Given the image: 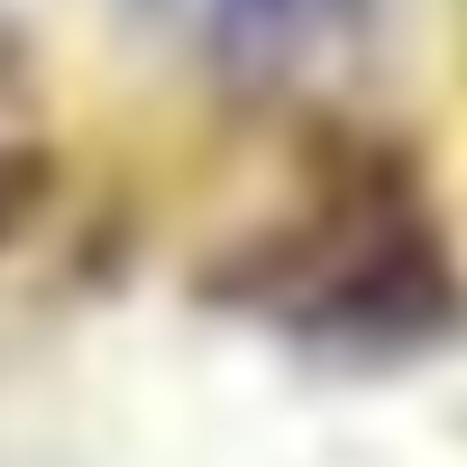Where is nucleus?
Wrapping results in <instances>:
<instances>
[{"label":"nucleus","mask_w":467,"mask_h":467,"mask_svg":"<svg viewBox=\"0 0 467 467\" xmlns=\"http://www.w3.org/2000/svg\"><path fill=\"white\" fill-rule=\"evenodd\" d=\"M412 192H330V211L275 257L285 275L266 285V312L330 330V339H385V330H431L440 312V248L431 220L403 211Z\"/></svg>","instance_id":"f257e3e1"},{"label":"nucleus","mask_w":467,"mask_h":467,"mask_svg":"<svg viewBox=\"0 0 467 467\" xmlns=\"http://www.w3.org/2000/svg\"><path fill=\"white\" fill-rule=\"evenodd\" d=\"M367 28V0H202V37L239 74H294Z\"/></svg>","instance_id":"f03ea898"}]
</instances>
